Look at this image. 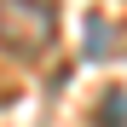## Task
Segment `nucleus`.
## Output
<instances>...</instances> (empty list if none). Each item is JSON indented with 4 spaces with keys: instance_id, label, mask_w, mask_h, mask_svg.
Here are the masks:
<instances>
[{
    "instance_id": "1",
    "label": "nucleus",
    "mask_w": 127,
    "mask_h": 127,
    "mask_svg": "<svg viewBox=\"0 0 127 127\" xmlns=\"http://www.w3.org/2000/svg\"><path fill=\"white\" fill-rule=\"evenodd\" d=\"M58 40V0H0V52L46 58Z\"/></svg>"
},
{
    "instance_id": "2",
    "label": "nucleus",
    "mask_w": 127,
    "mask_h": 127,
    "mask_svg": "<svg viewBox=\"0 0 127 127\" xmlns=\"http://www.w3.org/2000/svg\"><path fill=\"white\" fill-rule=\"evenodd\" d=\"M98 127H127V93H110V98H104Z\"/></svg>"
}]
</instances>
